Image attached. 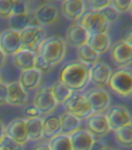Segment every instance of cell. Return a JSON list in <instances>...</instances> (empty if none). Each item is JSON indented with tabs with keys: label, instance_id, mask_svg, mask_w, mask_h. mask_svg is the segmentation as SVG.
<instances>
[{
	"label": "cell",
	"instance_id": "d590c367",
	"mask_svg": "<svg viewBox=\"0 0 132 150\" xmlns=\"http://www.w3.org/2000/svg\"><path fill=\"white\" fill-rule=\"evenodd\" d=\"M35 68L39 70L40 72L43 74H47L53 69V67L49 65L44 59H42L37 54V59H36V63H35Z\"/></svg>",
	"mask_w": 132,
	"mask_h": 150
},
{
	"label": "cell",
	"instance_id": "d6986e66",
	"mask_svg": "<svg viewBox=\"0 0 132 150\" xmlns=\"http://www.w3.org/2000/svg\"><path fill=\"white\" fill-rule=\"evenodd\" d=\"M72 150H92L96 138L86 129H79L70 134Z\"/></svg>",
	"mask_w": 132,
	"mask_h": 150
},
{
	"label": "cell",
	"instance_id": "30bf717a",
	"mask_svg": "<svg viewBox=\"0 0 132 150\" xmlns=\"http://www.w3.org/2000/svg\"><path fill=\"white\" fill-rule=\"evenodd\" d=\"M106 116L111 131H116L132 122V116L127 107L122 105H113L107 110Z\"/></svg>",
	"mask_w": 132,
	"mask_h": 150
},
{
	"label": "cell",
	"instance_id": "ee69618b",
	"mask_svg": "<svg viewBox=\"0 0 132 150\" xmlns=\"http://www.w3.org/2000/svg\"><path fill=\"white\" fill-rule=\"evenodd\" d=\"M49 2H62L63 1H65V0H47Z\"/></svg>",
	"mask_w": 132,
	"mask_h": 150
},
{
	"label": "cell",
	"instance_id": "b9f144b4",
	"mask_svg": "<svg viewBox=\"0 0 132 150\" xmlns=\"http://www.w3.org/2000/svg\"><path fill=\"white\" fill-rule=\"evenodd\" d=\"M5 132H6V126H5V124L0 120V140H1V138L5 135Z\"/></svg>",
	"mask_w": 132,
	"mask_h": 150
},
{
	"label": "cell",
	"instance_id": "ba28073f",
	"mask_svg": "<svg viewBox=\"0 0 132 150\" xmlns=\"http://www.w3.org/2000/svg\"><path fill=\"white\" fill-rule=\"evenodd\" d=\"M33 105L39 110L41 114L48 115L55 110L58 103L51 93L50 87L43 86L35 94Z\"/></svg>",
	"mask_w": 132,
	"mask_h": 150
},
{
	"label": "cell",
	"instance_id": "7c38bea8",
	"mask_svg": "<svg viewBox=\"0 0 132 150\" xmlns=\"http://www.w3.org/2000/svg\"><path fill=\"white\" fill-rule=\"evenodd\" d=\"M21 49L20 32L8 28L0 33V49L7 56H13Z\"/></svg>",
	"mask_w": 132,
	"mask_h": 150
},
{
	"label": "cell",
	"instance_id": "d4e9b609",
	"mask_svg": "<svg viewBox=\"0 0 132 150\" xmlns=\"http://www.w3.org/2000/svg\"><path fill=\"white\" fill-rule=\"evenodd\" d=\"M8 22H9V28L17 30L19 32H20L21 30L27 27L37 25L33 12L30 10L24 13L13 16L8 20Z\"/></svg>",
	"mask_w": 132,
	"mask_h": 150
},
{
	"label": "cell",
	"instance_id": "ffe728a7",
	"mask_svg": "<svg viewBox=\"0 0 132 150\" xmlns=\"http://www.w3.org/2000/svg\"><path fill=\"white\" fill-rule=\"evenodd\" d=\"M28 99V92L21 86L18 81L8 84L7 104L19 107L25 105Z\"/></svg>",
	"mask_w": 132,
	"mask_h": 150
},
{
	"label": "cell",
	"instance_id": "8fae6325",
	"mask_svg": "<svg viewBox=\"0 0 132 150\" xmlns=\"http://www.w3.org/2000/svg\"><path fill=\"white\" fill-rule=\"evenodd\" d=\"M110 56L113 62L118 67H128L132 64V47L124 39L120 40L111 47Z\"/></svg>",
	"mask_w": 132,
	"mask_h": 150
},
{
	"label": "cell",
	"instance_id": "603a6c76",
	"mask_svg": "<svg viewBox=\"0 0 132 150\" xmlns=\"http://www.w3.org/2000/svg\"><path fill=\"white\" fill-rule=\"evenodd\" d=\"M87 44L101 55L107 52L111 45V38L109 33H99L90 35Z\"/></svg>",
	"mask_w": 132,
	"mask_h": 150
},
{
	"label": "cell",
	"instance_id": "44dd1931",
	"mask_svg": "<svg viewBox=\"0 0 132 150\" xmlns=\"http://www.w3.org/2000/svg\"><path fill=\"white\" fill-rule=\"evenodd\" d=\"M37 54L27 49H20L13 56L14 66L21 71L35 68Z\"/></svg>",
	"mask_w": 132,
	"mask_h": 150
},
{
	"label": "cell",
	"instance_id": "e0dca14e",
	"mask_svg": "<svg viewBox=\"0 0 132 150\" xmlns=\"http://www.w3.org/2000/svg\"><path fill=\"white\" fill-rule=\"evenodd\" d=\"M27 11L29 8L25 0H0V18L9 20Z\"/></svg>",
	"mask_w": 132,
	"mask_h": 150
},
{
	"label": "cell",
	"instance_id": "4dcf8cb0",
	"mask_svg": "<svg viewBox=\"0 0 132 150\" xmlns=\"http://www.w3.org/2000/svg\"><path fill=\"white\" fill-rule=\"evenodd\" d=\"M51 150H72L70 135L58 134L48 142Z\"/></svg>",
	"mask_w": 132,
	"mask_h": 150
},
{
	"label": "cell",
	"instance_id": "5b68a950",
	"mask_svg": "<svg viewBox=\"0 0 132 150\" xmlns=\"http://www.w3.org/2000/svg\"><path fill=\"white\" fill-rule=\"evenodd\" d=\"M64 105L67 112H71L81 120H86L94 113L86 96L79 92H73Z\"/></svg>",
	"mask_w": 132,
	"mask_h": 150
},
{
	"label": "cell",
	"instance_id": "3957f363",
	"mask_svg": "<svg viewBox=\"0 0 132 150\" xmlns=\"http://www.w3.org/2000/svg\"><path fill=\"white\" fill-rule=\"evenodd\" d=\"M112 91L122 98L132 97V69L120 68L112 73L109 81Z\"/></svg>",
	"mask_w": 132,
	"mask_h": 150
},
{
	"label": "cell",
	"instance_id": "7402d4cb",
	"mask_svg": "<svg viewBox=\"0 0 132 150\" xmlns=\"http://www.w3.org/2000/svg\"><path fill=\"white\" fill-rule=\"evenodd\" d=\"M42 74L36 68L21 71L19 83L26 91H30L37 88L42 80Z\"/></svg>",
	"mask_w": 132,
	"mask_h": 150
},
{
	"label": "cell",
	"instance_id": "9c48e42d",
	"mask_svg": "<svg viewBox=\"0 0 132 150\" xmlns=\"http://www.w3.org/2000/svg\"><path fill=\"white\" fill-rule=\"evenodd\" d=\"M85 96L90 103L94 113H103L109 109L111 98L106 89L96 87L89 90Z\"/></svg>",
	"mask_w": 132,
	"mask_h": 150
},
{
	"label": "cell",
	"instance_id": "836d02e7",
	"mask_svg": "<svg viewBox=\"0 0 132 150\" xmlns=\"http://www.w3.org/2000/svg\"><path fill=\"white\" fill-rule=\"evenodd\" d=\"M89 9L94 11H101L102 9L111 5V0H87Z\"/></svg>",
	"mask_w": 132,
	"mask_h": 150
},
{
	"label": "cell",
	"instance_id": "ac0fdd59",
	"mask_svg": "<svg viewBox=\"0 0 132 150\" xmlns=\"http://www.w3.org/2000/svg\"><path fill=\"white\" fill-rule=\"evenodd\" d=\"M5 134L22 145H25L29 141L26 129V119L16 118L9 122L6 127Z\"/></svg>",
	"mask_w": 132,
	"mask_h": 150
},
{
	"label": "cell",
	"instance_id": "9a60e30c",
	"mask_svg": "<svg viewBox=\"0 0 132 150\" xmlns=\"http://www.w3.org/2000/svg\"><path fill=\"white\" fill-rule=\"evenodd\" d=\"M111 67L107 63L97 61L90 66V82L97 88H104L109 84L112 75Z\"/></svg>",
	"mask_w": 132,
	"mask_h": 150
},
{
	"label": "cell",
	"instance_id": "e575fe53",
	"mask_svg": "<svg viewBox=\"0 0 132 150\" xmlns=\"http://www.w3.org/2000/svg\"><path fill=\"white\" fill-rule=\"evenodd\" d=\"M132 0H111V5L115 7L120 13H124L129 11Z\"/></svg>",
	"mask_w": 132,
	"mask_h": 150
},
{
	"label": "cell",
	"instance_id": "bcb514c9",
	"mask_svg": "<svg viewBox=\"0 0 132 150\" xmlns=\"http://www.w3.org/2000/svg\"><path fill=\"white\" fill-rule=\"evenodd\" d=\"M0 82H1V77H0Z\"/></svg>",
	"mask_w": 132,
	"mask_h": 150
},
{
	"label": "cell",
	"instance_id": "cb8c5ba5",
	"mask_svg": "<svg viewBox=\"0 0 132 150\" xmlns=\"http://www.w3.org/2000/svg\"><path fill=\"white\" fill-rule=\"evenodd\" d=\"M61 124V134L70 135L81 127L82 120L71 112L65 111L59 116Z\"/></svg>",
	"mask_w": 132,
	"mask_h": 150
},
{
	"label": "cell",
	"instance_id": "52a82bcc",
	"mask_svg": "<svg viewBox=\"0 0 132 150\" xmlns=\"http://www.w3.org/2000/svg\"><path fill=\"white\" fill-rule=\"evenodd\" d=\"M33 14L37 25L42 28L55 23L59 17L58 7L51 2H44L40 4L33 11Z\"/></svg>",
	"mask_w": 132,
	"mask_h": 150
},
{
	"label": "cell",
	"instance_id": "7a4b0ae2",
	"mask_svg": "<svg viewBox=\"0 0 132 150\" xmlns=\"http://www.w3.org/2000/svg\"><path fill=\"white\" fill-rule=\"evenodd\" d=\"M66 51L67 44L65 40L61 36L54 35L44 40L37 55L54 67L62 62L66 55Z\"/></svg>",
	"mask_w": 132,
	"mask_h": 150
},
{
	"label": "cell",
	"instance_id": "60d3db41",
	"mask_svg": "<svg viewBox=\"0 0 132 150\" xmlns=\"http://www.w3.org/2000/svg\"><path fill=\"white\" fill-rule=\"evenodd\" d=\"M7 60V56L0 49V69L4 67Z\"/></svg>",
	"mask_w": 132,
	"mask_h": 150
},
{
	"label": "cell",
	"instance_id": "4316f807",
	"mask_svg": "<svg viewBox=\"0 0 132 150\" xmlns=\"http://www.w3.org/2000/svg\"><path fill=\"white\" fill-rule=\"evenodd\" d=\"M26 129L29 140L37 141L43 138V118L26 119Z\"/></svg>",
	"mask_w": 132,
	"mask_h": 150
},
{
	"label": "cell",
	"instance_id": "f546056e",
	"mask_svg": "<svg viewBox=\"0 0 132 150\" xmlns=\"http://www.w3.org/2000/svg\"><path fill=\"white\" fill-rule=\"evenodd\" d=\"M115 132V139L124 148H132V122L122 127Z\"/></svg>",
	"mask_w": 132,
	"mask_h": 150
},
{
	"label": "cell",
	"instance_id": "8d00e7d4",
	"mask_svg": "<svg viewBox=\"0 0 132 150\" xmlns=\"http://www.w3.org/2000/svg\"><path fill=\"white\" fill-rule=\"evenodd\" d=\"M23 113L26 117V119H31V118H38L41 117V112L34 105H29L25 107L23 110Z\"/></svg>",
	"mask_w": 132,
	"mask_h": 150
},
{
	"label": "cell",
	"instance_id": "484cf974",
	"mask_svg": "<svg viewBox=\"0 0 132 150\" xmlns=\"http://www.w3.org/2000/svg\"><path fill=\"white\" fill-rule=\"evenodd\" d=\"M60 133L61 124L59 116L48 114L43 118V138L50 140Z\"/></svg>",
	"mask_w": 132,
	"mask_h": 150
},
{
	"label": "cell",
	"instance_id": "f1b7e54d",
	"mask_svg": "<svg viewBox=\"0 0 132 150\" xmlns=\"http://www.w3.org/2000/svg\"><path fill=\"white\" fill-rule=\"evenodd\" d=\"M77 55L79 61L86 63L89 66H92L93 63L100 59V55L92 49L88 44L83 45L77 49Z\"/></svg>",
	"mask_w": 132,
	"mask_h": 150
},
{
	"label": "cell",
	"instance_id": "74e56055",
	"mask_svg": "<svg viewBox=\"0 0 132 150\" xmlns=\"http://www.w3.org/2000/svg\"><path fill=\"white\" fill-rule=\"evenodd\" d=\"M7 91L8 84L2 81L0 82V105L7 104Z\"/></svg>",
	"mask_w": 132,
	"mask_h": 150
},
{
	"label": "cell",
	"instance_id": "5bb4252c",
	"mask_svg": "<svg viewBox=\"0 0 132 150\" xmlns=\"http://www.w3.org/2000/svg\"><path fill=\"white\" fill-rule=\"evenodd\" d=\"M86 130L95 138H103L111 131L107 117L104 113H93L86 119Z\"/></svg>",
	"mask_w": 132,
	"mask_h": 150
},
{
	"label": "cell",
	"instance_id": "277c9868",
	"mask_svg": "<svg viewBox=\"0 0 132 150\" xmlns=\"http://www.w3.org/2000/svg\"><path fill=\"white\" fill-rule=\"evenodd\" d=\"M21 49H27L37 54L38 50L47 38V32L41 26H30L20 32Z\"/></svg>",
	"mask_w": 132,
	"mask_h": 150
},
{
	"label": "cell",
	"instance_id": "4fadbf2b",
	"mask_svg": "<svg viewBox=\"0 0 132 150\" xmlns=\"http://www.w3.org/2000/svg\"><path fill=\"white\" fill-rule=\"evenodd\" d=\"M90 33L81 25L79 22L72 23L68 28L65 33V42L70 46L74 48H79L83 45L87 44Z\"/></svg>",
	"mask_w": 132,
	"mask_h": 150
},
{
	"label": "cell",
	"instance_id": "d6a6232c",
	"mask_svg": "<svg viewBox=\"0 0 132 150\" xmlns=\"http://www.w3.org/2000/svg\"><path fill=\"white\" fill-rule=\"evenodd\" d=\"M100 12L103 14V16L106 17V19L110 24L115 23V22L118 21L119 17H120V14H121L119 13L118 10L115 7L113 6L112 5H110V6H107L103 9H102Z\"/></svg>",
	"mask_w": 132,
	"mask_h": 150
},
{
	"label": "cell",
	"instance_id": "ab89813d",
	"mask_svg": "<svg viewBox=\"0 0 132 150\" xmlns=\"http://www.w3.org/2000/svg\"><path fill=\"white\" fill-rule=\"evenodd\" d=\"M124 42H126L128 45H130L132 47V28H131L130 30H128V31L126 33L125 37L124 38Z\"/></svg>",
	"mask_w": 132,
	"mask_h": 150
},
{
	"label": "cell",
	"instance_id": "6da1fadb",
	"mask_svg": "<svg viewBox=\"0 0 132 150\" xmlns=\"http://www.w3.org/2000/svg\"><path fill=\"white\" fill-rule=\"evenodd\" d=\"M59 80L73 92H79L90 82V66L79 60L71 62L61 70Z\"/></svg>",
	"mask_w": 132,
	"mask_h": 150
},
{
	"label": "cell",
	"instance_id": "8992f818",
	"mask_svg": "<svg viewBox=\"0 0 132 150\" xmlns=\"http://www.w3.org/2000/svg\"><path fill=\"white\" fill-rule=\"evenodd\" d=\"M79 23L83 26L90 35L108 32L111 25L101 12L91 9L85 12Z\"/></svg>",
	"mask_w": 132,
	"mask_h": 150
},
{
	"label": "cell",
	"instance_id": "f35d334b",
	"mask_svg": "<svg viewBox=\"0 0 132 150\" xmlns=\"http://www.w3.org/2000/svg\"><path fill=\"white\" fill-rule=\"evenodd\" d=\"M33 150H51L48 142H41L35 145Z\"/></svg>",
	"mask_w": 132,
	"mask_h": 150
},
{
	"label": "cell",
	"instance_id": "1f68e13d",
	"mask_svg": "<svg viewBox=\"0 0 132 150\" xmlns=\"http://www.w3.org/2000/svg\"><path fill=\"white\" fill-rule=\"evenodd\" d=\"M24 145L5 134L0 140V150H23Z\"/></svg>",
	"mask_w": 132,
	"mask_h": 150
},
{
	"label": "cell",
	"instance_id": "f6af8a7d",
	"mask_svg": "<svg viewBox=\"0 0 132 150\" xmlns=\"http://www.w3.org/2000/svg\"><path fill=\"white\" fill-rule=\"evenodd\" d=\"M129 13H130L131 14V16H132V3H131V7H130V9H129Z\"/></svg>",
	"mask_w": 132,
	"mask_h": 150
},
{
	"label": "cell",
	"instance_id": "7bdbcfd3",
	"mask_svg": "<svg viewBox=\"0 0 132 150\" xmlns=\"http://www.w3.org/2000/svg\"><path fill=\"white\" fill-rule=\"evenodd\" d=\"M103 150H118V149H114V148H111V147H108V146H106V147L103 149Z\"/></svg>",
	"mask_w": 132,
	"mask_h": 150
},
{
	"label": "cell",
	"instance_id": "2e32d148",
	"mask_svg": "<svg viewBox=\"0 0 132 150\" xmlns=\"http://www.w3.org/2000/svg\"><path fill=\"white\" fill-rule=\"evenodd\" d=\"M61 11L68 20L79 21L86 11V0H65L61 2Z\"/></svg>",
	"mask_w": 132,
	"mask_h": 150
},
{
	"label": "cell",
	"instance_id": "83f0119b",
	"mask_svg": "<svg viewBox=\"0 0 132 150\" xmlns=\"http://www.w3.org/2000/svg\"><path fill=\"white\" fill-rule=\"evenodd\" d=\"M50 89L58 104H64L73 93V91L60 80L54 82L50 87Z\"/></svg>",
	"mask_w": 132,
	"mask_h": 150
}]
</instances>
